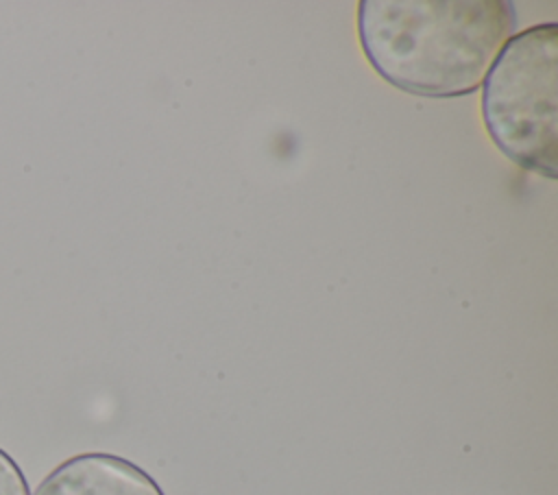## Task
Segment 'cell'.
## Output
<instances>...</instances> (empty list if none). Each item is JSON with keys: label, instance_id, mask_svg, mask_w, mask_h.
Instances as JSON below:
<instances>
[{"label": "cell", "instance_id": "cell-4", "mask_svg": "<svg viewBox=\"0 0 558 495\" xmlns=\"http://www.w3.org/2000/svg\"><path fill=\"white\" fill-rule=\"evenodd\" d=\"M0 495H31L22 467L2 447H0Z\"/></svg>", "mask_w": 558, "mask_h": 495}, {"label": "cell", "instance_id": "cell-2", "mask_svg": "<svg viewBox=\"0 0 558 495\" xmlns=\"http://www.w3.org/2000/svg\"><path fill=\"white\" fill-rule=\"evenodd\" d=\"M482 122L519 168L558 177V24L514 33L482 81Z\"/></svg>", "mask_w": 558, "mask_h": 495}, {"label": "cell", "instance_id": "cell-1", "mask_svg": "<svg viewBox=\"0 0 558 495\" xmlns=\"http://www.w3.org/2000/svg\"><path fill=\"white\" fill-rule=\"evenodd\" d=\"M357 39L392 87L423 98L469 96L482 87L514 35L510 0H360Z\"/></svg>", "mask_w": 558, "mask_h": 495}, {"label": "cell", "instance_id": "cell-3", "mask_svg": "<svg viewBox=\"0 0 558 495\" xmlns=\"http://www.w3.org/2000/svg\"><path fill=\"white\" fill-rule=\"evenodd\" d=\"M33 495H166L157 480L129 458L107 451L76 454L57 464Z\"/></svg>", "mask_w": 558, "mask_h": 495}]
</instances>
